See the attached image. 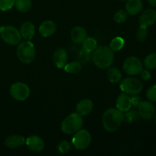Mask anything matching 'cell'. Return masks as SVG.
Instances as JSON below:
<instances>
[{
  "mask_svg": "<svg viewBox=\"0 0 156 156\" xmlns=\"http://www.w3.org/2000/svg\"><path fill=\"white\" fill-rule=\"evenodd\" d=\"M91 59L98 68L107 69L114 63V52L108 46H100L92 52Z\"/></svg>",
  "mask_w": 156,
  "mask_h": 156,
  "instance_id": "6da1fadb",
  "label": "cell"
},
{
  "mask_svg": "<svg viewBox=\"0 0 156 156\" xmlns=\"http://www.w3.org/2000/svg\"><path fill=\"white\" fill-rule=\"evenodd\" d=\"M124 120V115L117 108H109L102 116V124L106 131L109 133L115 132L120 128Z\"/></svg>",
  "mask_w": 156,
  "mask_h": 156,
  "instance_id": "7a4b0ae2",
  "label": "cell"
},
{
  "mask_svg": "<svg viewBox=\"0 0 156 156\" xmlns=\"http://www.w3.org/2000/svg\"><path fill=\"white\" fill-rule=\"evenodd\" d=\"M83 123L82 116L78 113H73L67 116L62 121L60 126L61 130L65 134L72 135L82 129Z\"/></svg>",
  "mask_w": 156,
  "mask_h": 156,
  "instance_id": "3957f363",
  "label": "cell"
},
{
  "mask_svg": "<svg viewBox=\"0 0 156 156\" xmlns=\"http://www.w3.org/2000/svg\"><path fill=\"white\" fill-rule=\"evenodd\" d=\"M16 54L21 62L24 64L31 63L36 57L34 45L30 41H23L17 47Z\"/></svg>",
  "mask_w": 156,
  "mask_h": 156,
  "instance_id": "277c9868",
  "label": "cell"
},
{
  "mask_svg": "<svg viewBox=\"0 0 156 156\" xmlns=\"http://www.w3.org/2000/svg\"><path fill=\"white\" fill-rule=\"evenodd\" d=\"M0 37L5 43L9 45H17L21 41L20 31L13 26L6 25L0 27Z\"/></svg>",
  "mask_w": 156,
  "mask_h": 156,
  "instance_id": "5b68a950",
  "label": "cell"
},
{
  "mask_svg": "<svg viewBox=\"0 0 156 156\" xmlns=\"http://www.w3.org/2000/svg\"><path fill=\"white\" fill-rule=\"evenodd\" d=\"M120 88L123 92L129 95L139 94L143 88L141 81L135 77H127L121 81Z\"/></svg>",
  "mask_w": 156,
  "mask_h": 156,
  "instance_id": "8992f818",
  "label": "cell"
},
{
  "mask_svg": "<svg viewBox=\"0 0 156 156\" xmlns=\"http://www.w3.org/2000/svg\"><path fill=\"white\" fill-rule=\"evenodd\" d=\"M91 143V135L87 129H80L75 133L72 139V145L78 150H85Z\"/></svg>",
  "mask_w": 156,
  "mask_h": 156,
  "instance_id": "52a82bcc",
  "label": "cell"
},
{
  "mask_svg": "<svg viewBox=\"0 0 156 156\" xmlns=\"http://www.w3.org/2000/svg\"><path fill=\"white\" fill-rule=\"evenodd\" d=\"M143 69V63L136 56H129L125 59L123 70L129 76H137Z\"/></svg>",
  "mask_w": 156,
  "mask_h": 156,
  "instance_id": "ba28073f",
  "label": "cell"
},
{
  "mask_svg": "<svg viewBox=\"0 0 156 156\" xmlns=\"http://www.w3.org/2000/svg\"><path fill=\"white\" fill-rule=\"evenodd\" d=\"M9 92L15 100L23 101L28 98L30 94V90L25 83L15 82L11 85Z\"/></svg>",
  "mask_w": 156,
  "mask_h": 156,
  "instance_id": "9c48e42d",
  "label": "cell"
},
{
  "mask_svg": "<svg viewBox=\"0 0 156 156\" xmlns=\"http://www.w3.org/2000/svg\"><path fill=\"white\" fill-rule=\"evenodd\" d=\"M138 114L146 120H152L156 114L155 107L150 101H141L137 106Z\"/></svg>",
  "mask_w": 156,
  "mask_h": 156,
  "instance_id": "30bf717a",
  "label": "cell"
},
{
  "mask_svg": "<svg viewBox=\"0 0 156 156\" xmlns=\"http://www.w3.org/2000/svg\"><path fill=\"white\" fill-rule=\"evenodd\" d=\"M156 22V11L155 9H148L142 13L139 18L140 26L149 27Z\"/></svg>",
  "mask_w": 156,
  "mask_h": 156,
  "instance_id": "8fae6325",
  "label": "cell"
},
{
  "mask_svg": "<svg viewBox=\"0 0 156 156\" xmlns=\"http://www.w3.org/2000/svg\"><path fill=\"white\" fill-rule=\"evenodd\" d=\"M25 144L31 152L37 153L41 152L44 149V142L38 136H30L25 140Z\"/></svg>",
  "mask_w": 156,
  "mask_h": 156,
  "instance_id": "7c38bea8",
  "label": "cell"
},
{
  "mask_svg": "<svg viewBox=\"0 0 156 156\" xmlns=\"http://www.w3.org/2000/svg\"><path fill=\"white\" fill-rule=\"evenodd\" d=\"M68 54L65 49L58 48L53 54V62L57 68L62 69L67 63Z\"/></svg>",
  "mask_w": 156,
  "mask_h": 156,
  "instance_id": "4fadbf2b",
  "label": "cell"
},
{
  "mask_svg": "<svg viewBox=\"0 0 156 156\" xmlns=\"http://www.w3.org/2000/svg\"><path fill=\"white\" fill-rule=\"evenodd\" d=\"M70 37L72 41L76 44H82L83 41L88 37L87 30L82 26H76L70 31Z\"/></svg>",
  "mask_w": 156,
  "mask_h": 156,
  "instance_id": "5bb4252c",
  "label": "cell"
},
{
  "mask_svg": "<svg viewBox=\"0 0 156 156\" xmlns=\"http://www.w3.org/2000/svg\"><path fill=\"white\" fill-rule=\"evenodd\" d=\"M56 30V24L51 20H47L41 23L39 27V33L44 37H49L54 34Z\"/></svg>",
  "mask_w": 156,
  "mask_h": 156,
  "instance_id": "9a60e30c",
  "label": "cell"
},
{
  "mask_svg": "<svg viewBox=\"0 0 156 156\" xmlns=\"http://www.w3.org/2000/svg\"><path fill=\"white\" fill-rule=\"evenodd\" d=\"M116 106L118 110L122 112H126L132 108L130 96L126 93H122L117 97L116 101Z\"/></svg>",
  "mask_w": 156,
  "mask_h": 156,
  "instance_id": "2e32d148",
  "label": "cell"
},
{
  "mask_svg": "<svg viewBox=\"0 0 156 156\" xmlns=\"http://www.w3.org/2000/svg\"><path fill=\"white\" fill-rule=\"evenodd\" d=\"M20 34L21 38L25 41H30L35 34V26L30 21H25L20 27Z\"/></svg>",
  "mask_w": 156,
  "mask_h": 156,
  "instance_id": "e0dca14e",
  "label": "cell"
},
{
  "mask_svg": "<svg viewBox=\"0 0 156 156\" xmlns=\"http://www.w3.org/2000/svg\"><path fill=\"white\" fill-rule=\"evenodd\" d=\"M143 7L142 0H127L125 5V11L127 15L134 16L140 13Z\"/></svg>",
  "mask_w": 156,
  "mask_h": 156,
  "instance_id": "ac0fdd59",
  "label": "cell"
},
{
  "mask_svg": "<svg viewBox=\"0 0 156 156\" xmlns=\"http://www.w3.org/2000/svg\"><path fill=\"white\" fill-rule=\"evenodd\" d=\"M93 105L92 101L90 99H82L76 105V113L81 116H87L92 111Z\"/></svg>",
  "mask_w": 156,
  "mask_h": 156,
  "instance_id": "d6986e66",
  "label": "cell"
},
{
  "mask_svg": "<svg viewBox=\"0 0 156 156\" xmlns=\"http://www.w3.org/2000/svg\"><path fill=\"white\" fill-rule=\"evenodd\" d=\"M25 138L20 135H12L5 140V145L9 149H16L25 144Z\"/></svg>",
  "mask_w": 156,
  "mask_h": 156,
  "instance_id": "ffe728a7",
  "label": "cell"
},
{
  "mask_svg": "<svg viewBox=\"0 0 156 156\" xmlns=\"http://www.w3.org/2000/svg\"><path fill=\"white\" fill-rule=\"evenodd\" d=\"M107 76L108 79L111 83H119L122 79V73L116 67H112V68H108V72H107Z\"/></svg>",
  "mask_w": 156,
  "mask_h": 156,
  "instance_id": "44dd1931",
  "label": "cell"
},
{
  "mask_svg": "<svg viewBox=\"0 0 156 156\" xmlns=\"http://www.w3.org/2000/svg\"><path fill=\"white\" fill-rule=\"evenodd\" d=\"M15 6L18 12L25 13L31 9L32 2L31 0H15Z\"/></svg>",
  "mask_w": 156,
  "mask_h": 156,
  "instance_id": "7402d4cb",
  "label": "cell"
},
{
  "mask_svg": "<svg viewBox=\"0 0 156 156\" xmlns=\"http://www.w3.org/2000/svg\"><path fill=\"white\" fill-rule=\"evenodd\" d=\"M97 47V41L93 37H87L82 43V49L88 53H92Z\"/></svg>",
  "mask_w": 156,
  "mask_h": 156,
  "instance_id": "603a6c76",
  "label": "cell"
},
{
  "mask_svg": "<svg viewBox=\"0 0 156 156\" xmlns=\"http://www.w3.org/2000/svg\"><path fill=\"white\" fill-rule=\"evenodd\" d=\"M63 69L67 73L76 74V73H79L82 69V63L79 61H73L69 63L66 64Z\"/></svg>",
  "mask_w": 156,
  "mask_h": 156,
  "instance_id": "cb8c5ba5",
  "label": "cell"
},
{
  "mask_svg": "<svg viewBox=\"0 0 156 156\" xmlns=\"http://www.w3.org/2000/svg\"><path fill=\"white\" fill-rule=\"evenodd\" d=\"M143 66L149 70L156 69V53H150L145 58Z\"/></svg>",
  "mask_w": 156,
  "mask_h": 156,
  "instance_id": "d4e9b609",
  "label": "cell"
},
{
  "mask_svg": "<svg viewBox=\"0 0 156 156\" xmlns=\"http://www.w3.org/2000/svg\"><path fill=\"white\" fill-rule=\"evenodd\" d=\"M125 41L123 40V38L120 37H116L114 39H112V41L110 43V48L113 50L114 52L119 51L121 49H123V47H124Z\"/></svg>",
  "mask_w": 156,
  "mask_h": 156,
  "instance_id": "484cf974",
  "label": "cell"
},
{
  "mask_svg": "<svg viewBox=\"0 0 156 156\" xmlns=\"http://www.w3.org/2000/svg\"><path fill=\"white\" fill-rule=\"evenodd\" d=\"M72 146H73L72 143H69L67 140H62L57 145V150L59 153L66 154L71 151Z\"/></svg>",
  "mask_w": 156,
  "mask_h": 156,
  "instance_id": "4316f807",
  "label": "cell"
},
{
  "mask_svg": "<svg viewBox=\"0 0 156 156\" xmlns=\"http://www.w3.org/2000/svg\"><path fill=\"white\" fill-rule=\"evenodd\" d=\"M136 37L139 42H144L148 37V29L147 27L140 26L136 34Z\"/></svg>",
  "mask_w": 156,
  "mask_h": 156,
  "instance_id": "83f0119b",
  "label": "cell"
},
{
  "mask_svg": "<svg viewBox=\"0 0 156 156\" xmlns=\"http://www.w3.org/2000/svg\"><path fill=\"white\" fill-rule=\"evenodd\" d=\"M127 19V13L125 10L120 9L118 10L114 15V20L117 24H121L125 22V21Z\"/></svg>",
  "mask_w": 156,
  "mask_h": 156,
  "instance_id": "f1b7e54d",
  "label": "cell"
},
{
  "mask_svg": "<svg viewBox=\"0 0 156 156\" xmlns=\"http://www.w3.org/2000/svg\"><path fill=\"white\" fill-rule=\"evenodd\" d=\"M15 0H0V11L5 12L10 10L15 5Z\"/></svg>",
  "mask_w": 156,
  "mask_h": 156,
  "instance_id": "f546056e",
  "label": "cell"
},
{
  "mask_svg": "<svg viewBox=\"0 0 156 156\" xmlns=\"http://www.w3.org/2000/svg\"><path fill=\"white\" fill-rule=\"evenodd\" d=\"M146 97L148 100L152 101V103L156 102V84L151 86L146 91Z\"/></svg>",
  "mask_w": 156,
  "mask_h": 156,
  "instance_id": "4dcf8cb0",
  "label": "cell"
},
{
  "mask_svg": "<svg viewBox=\"0 0 156 156\" xmlns=\"http://www.w3.org/2000/svg\"><path fill=\"white\" fill-rule=\"evenodd\" d=\"M125 113L126 114H123L124 115V120H126L127 122H132L136 118V113L135 111L129 110V111Z\"/></svg>",
  "mask_w": 156,
  "mask_h": 156,
  "instance_id": "1f68e13d",
  "label": "cell"
},
{
  "mask_svg": "<svg viewBox=\"0 0 156 156\" xmlns=\"http://www.w3.org/2000/svg\"><path fill=\"white\" fill-rule=\"evenodd\" d=\"M79 58H80L81 61L84 63H87V62L89 61L90 58H91V53H88V52L85 51V50L82 49V51H81L80 55H79Z\"/></svg>",
  "mask_w": 156,
  "mask_h": 156,
  "instance_id": "d6a6232c",
  "label": "cell"
},
{
  "mask_svg": "<svg viewBox=\"0 0 156 156\" xmlns=\"http://www.w3.org/2000/svg\"><path fill=\"white\" fill-rule=\"evenodd\" d=\"M140 77L144 81H148L151 79L152 77V75H151L150 72L149 71V69H143V71L140 73Z\"/></svg>",
  "mask_w": 156,
  "mask_h": 156,
  "instance_id": "836d02e7",
  "label": "cell"
},
{
  "mask_svg": "<svg viewBox=\"0 0 156 156\" xmlns=\"http://www.w3.org/2000/svg\"><path fill=\"white\" fill-rule=\"evenodd\" d=\"M130 98H131L132 106L137 107L139 104H140V102L141 101V98H140L139 96H137V94H135V95H131Z\"/></svg>",
  "mask_w": 156,
  "mask_h": 156,
  "instance_id": "e575fe53",
  "label": "cell"
},
{
  "mask_svg": "<svg viewBox=\"0 0 156 156\" xmlns=\"http://www.w3.org/2000/svg\"><path fill=\"white\" fill-rule=\"evenodd\" d=\"M149 4L152 6H154V7H156V0H148Z\"/></svg>",
  "mask_w": 156,
  "mask_h": 156,
  "instance_id": "d590c367",
  "label": "cell"
},
{
  "mask_svg": "<svg viewBox=\"0 0 156 156\" xmlns=\"http://www.w3.org/2000/svg\"><path fill=\"white\" fill-rule=\"evenodd\" d=\"M155 125H156V114L155 115Z\"/></svg>",
  "mask_w": 156,
  "mask_h": 156,
  "instance_id": "8d00e7d4",
  "label": "cell"
},
{
  "mask_svg": "<svg viewBox=\"0 0 156 156\" xmlns=\"http://www.w3.org/2000/svg\"><path fill=\"white\" fill-rule=\"evenodd\" d=\"M120 1H127V0H120Z\"/></svg>",
  "mask_w": 156,
  "mask_h": 156,
  "instance_id": "74e56055",
  "label": "cell"
}]
</instances>
